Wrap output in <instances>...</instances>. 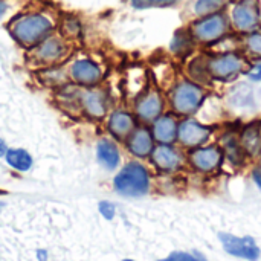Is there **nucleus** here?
Here are the masks:
<instances>
[{
	"instance_id": "obj_24",
	"label": "nucleus",
	"mask_w": 261,
	"mask_h": 261,
	"mask_svg": "<svg viewBox=\"0 0 261 261\" xmlns=\"http://www.w3.org/2000/svg\"><path fill=\"white\" fill-rule=\"evenodd\" d=\"M3 159L6 165L17 173H28L34 167L32 154L23 147H9Z\"/></svg>"
},
{
	"instance_id": "obj_21",
	"label": "nucleus",
	"mask_w": 261,
	"mask_h": 261,
	"mask_svg": "<svg viewBox=\"0 0 261 261\" xmlns=\"http://www.w3.org/2000/svg\"><path fill=\"white\" fill-rule=\"evenodd\" d=\"M80 93H81V87L72 83H67L66 86L54 92V98L61 110L67 113H81L80 112Z\"/></svg>"
},
{
	"instance_id": "obj_37",
	"label": "nucleus",
	"mask_w": 261,
	"mask_h": 261,
	"mask_svg": "<svg viewBox=\"0 0 261 261\" xmlns=\"http://www.w3.org/2000/svg\"><path fill=\"white\" fill-rule=\"evenodd\" d=\"M3 206H5V203H3V202H0V211H2V208H3Z\"/></svg>"
},
{
	"instance_id": "obj_11",
	"label": "nucleus",
	"mask_w": 261,
	"mask_h": 261,
	"mask_svg": "<svg viewBox=\"0 0 261 261\" xmlns=\"http://www.w3.org/2000/svg\"><path fill=\"white\" fill-rule=\"evenodd\" d=\"M214 133V127L206 125L197 121L193 116L180 118L177 127V141L176 144L182 150H193L202 145H206Z\"/></svg>"
},
{
	"instance_id": "obj_2",
	"label": "nucleus",
	"mask_w": 261,
	"mask_h": 261,
	"mask_svg": "<svg viewBox=\"0 0 261 261\" xmlns=\"http://www.w3.org/2000/svg\"><path fill=\"white\" fill-rule=\"evenodd\" d=\"M208 98L203 84L190 78H182L171 84L167 93V107L179 118L194 116Z\"/></svg>"
},
{
	"instance_id": "obj_12",
	"label": "nucleus",
	"mask_w": 261,
	"mask_h": 261,
	"mask_svg": "<svg viewBox=\"0 0 261 261\" xmlns=\"http://www.w3.org/2000/svg\"><path fill=\"white\" fill-rule=\"evenodd\" d=\"M102 122H104V130H106L107 136L113 138L115 141H118L121 144L139 125V121L135 116L133 110L128 107H124V106L112 107Z\"/></svg>"
},
{
	"instance_id": "obj_8",
	"label": "nucleus",
	"mask_w": 261,
	"mask_h": 261,
	"mask_svg": "<svg viewBox=\"0 0 261 261\" xmlns=\"http://www.w3.org/2000/svg\"><path fill=\"white\" fill-rule=\"evenodd\" d=\"M112 93L101 84L96 87L81 89L80 93V112L84 118L93 122H101L106 119L112 109Z\"/></svg>"
},
{
	"instance_id": "obj_25",
	"label": "nucleus",
	"mask_w": 261,
	"mask_h": 261,
	"mask_svg": "<svg viewBox=\"0 0 261 261\" xmlns=\"http://www.w3.org/2000/svg\"><path fill=\"white\" fill-rule=\"evenodd\" d=\"M242 47H243L245 57L261 60V28L249 32V34H245Z\"/></svg>"
},
{
	"instance_id": "obj_33",
	"label": "nucleus",
	"mask_w": 261,
	"mask_h": 261,
	"mask_svg": "<svg viewBox=\"0 0 261 261\" xmlns=\"http://www.w3.org/2000/svg\"><path fill=\"white\" fill-rule=\"evenodd\" d=\"M35 257H37V261H50L49 260V252L46 249H37Z\"/></svg>"
},
{
	"instance_id": "obj_22",
	"label": "nucleus",
	"mask_w": 261,
	"mask_h": 261,
	"mask_svg": "<svg viewBox=\"0 0 261 261\" xmlns=\"http://www.w3.org/2000/svg\"><path fill=\"white\" fill-rule=\"evenodd\" d=\"M57 32L75 44L84 35V24L80 17H76L73 14H66V15L58 17Z\"/></svg>"
},
{
	"instance_id": "obj_18",
	"label": "nucleus",
	"mask_w": 261,
	"mask_h": 261,
	"mask_svg": "<svg viewBox=\"0 0 261 261\" xmlns=\"http://www.w3.org/2000/svg\"><path fill=\"white\" fill-rule=\"evenodd\" d=\"M179 119L180 118L173 112H165L150 124V130L156 144H176Z\"/></svg>"
},
{
	"instance_id": "obj_5",
	"label": "nucleus",
	"mask_w": 261,
	"mask_h": 261,
	"mask_svg": "<svg viewBox=\"0 0 261 261\" xmlns=\"http://www.w3.org/2000/svg\"><path fill=\"white\" fill-rule=\"evenodd\" d=\"M248 69V58L237 50H226L206 57V72L210 81L231 83L246 73Z\"/></svg>"
},
{
	"instance_id": "obj_35",
	"label": "nucleus",
	"mask_w": 261,
	"mask_h": 261,
	"mask_svg": "<svg viewBox=\"0 0 261 261\" xmlns=\"http://www.w3.org/2000/svg\"><path fill=\"white\" fill-rule=\"evenodd\" d=\"M8 148H9V145L6 144V141H5L3 138H0V159H3V158H5V154H6Z\"/></svg>"
},
{
	"instance_id": "obj_9",
	"label": "nucleus",
	"mask_w": 261,
	"mask_h": 261,
	"mask_svg": "<svg viewBox=\"0 0 261 261\" xmlns=\"http://www.w3.org/2000/svg\"><path fill=\"white\" fill-rule=\"evenodd\" d=\"M132 110L139 124L150 125L156 118L167 112V96L164 95L162 89L156 86H148L133 99Z\"/></svg>"
},
{
	"instance_id": "obj_28",
	"label": "nucleus",
	"mask_w": 261,
	"mask_h": 261,
	"mask_svg": "<svg viewBox=\"0 0 261 261\" xmlns=\"http://www.w3.org/2000/svg\"><path fill=\"white\" fill-rule=\"evenodd\" d=\"M179 0H130L132 8L135 9H150V8H170L174 6Z\"/></svg>"
},
{
	"instance_id": "obj_1",
	"label": "nucleus",
	"mask_w": 261,
	"mask_h": 261,
	"mask_svg": "<svg viewBox=\"0 0 261 261\" xmlns=\"http://www.w3.org/2000/svg\"><path fill=\"white\" fill-rule=\"evenodd\" d=\"M58 15L49 8H31L12 15L6 24L9 37L21 49L29 50L57 32Z\"/></svg>"
},
{
	"instance_id": "obj_17",
	"label": "nucleus",
	"mask_w": 261,
	"mask_h": 261,
	"mask_svg": "<svg viewBox=\"0 0 261 261\" xmlns=\"http://www.w3.org/2000/svg\"><path fill=\"white\" fill-rule=\"evenodd\" d=\"M95 156L98 164L107 170V171H115L121 167L122 164V151H121V142L115 141L110 136H101L96 141L95 145Z\"/></svg>"
},
{
	"instance_id": "obj_34",
	"label": "nucleus",
	"mask_w": 261,
	"mask_h": 261,
	"mask_svg": "<svg viewBox=\"0 0 261 261\" xmlns=\"http://www.w3.org/2000/svg\"><path fill=\"white\" fill-rule=\"evenodd\" d=\"M252 179H254V182L257 184V187L261 190V170L258 167L252 170Z\"/></svg>"
},
{
	"instance_id": "obj_7",
	"label": "nucleus",
	"mask_w": 261,
	"mask_h": 261,
	"mask_svg": "<svg viewBox=\"0 0 261 261\" xmlns=\"http://www.w3.org/2000/svg\"><path fill=\"white\" fill-rule=\"evenodd\" d=\"M66 69L69 81L81 89L104 84L106 69L96 58L90 55H72L66 63Z\"/></svg>"
},
{
	"instance_id": "obj_10",
	"label": "nucleus",
	"mask_w": 261,
	"mask_h": 261,
	"mask_svg": "<svg viewBox=\"0 0 261 261\" xmlns=\"http://www.w3.org/2000/svg\"><path fill=\"white\" fill-rule=\"evenodd\" d=\"M231 28L239 34H249L261 26V11L255 0H236L229 9Z\"/></svg>"
},
{
	"instance_id": "obj_3",
	"label": "nucleus",
	"mask_w": 261,
	"mask_h": 261,
	"mask_svg": "<svg viewBox=\"0 0 261 261\" xmlns=\"http://www.w3.org/2000/svg\"><path fill=\"white\" fill-rule=\"evenodd\" d=\"M73 55V43L58 32L49 35L41 43L26 50V61L34 70L66 64Z\"/></svg>"
},
{
	"instance_id": "obj_36",
	"label": "nucleus",
	"mask_w": 261,
	"mask_h": 261,
	"mask_svg": "<svg viewBox=\"0 0 261 261\" xmlns=\"http://www.w3.org/2000/svg\"><path fill=\"white\" fill-rule=\"evenodd\" d=\"M258 168H260V170H261V154H260V156H258Z\"/></svg>"
},
{
	"instance_id": "obj_13",
	"label": "nucleus",
	"mask_w": 261,
	"mask_h": 261,
	"mask_svg": "<svg viewBox=\"0 0 261 261\" xmlns=\"http://www.w3.org/2000/svg\"><path fill=\"white\" fill-rule=\"evenodd\" d=\"M148 161L156 171L173 174L182 170V167L185 165L187 153L177 144H156Z\"/></svg>"
},
{
	"instance_id": "obj_16",
	"label": "nucleus",
	"mask_w": 261,
	"mask_h": 261,
	"mask_svg": "<svg viewBox=\"0 0 261 261\" xmlns=\"http://www.w3.org/2000/svg\"><path fill=\"white\" fill-rule=\"evenodd\" d=\"M219 240H220L223 249L232 257L248 261H257L260 258V248H258L257 242L249 236L237 237L229 232H219Z\"/></svg>"
},
{
	"instance_id": "obj_29",
	"label": "nucleus",
	"mask_w": 261,
	"mask_h": 261,
	"mask_svg": "<svg viewBox=\"0 0 261 261\" xmlns=\"http://www.w3.org/2000/svg\"><path fill=\"white\" fill-rule=\"evenodd\" d=\"M158 261H208L202 254L199 252H182V251H176L171 252L167 258Z\"/></svg>"
},
{
	"instance_id": "obj_4",
	"label": "nucleus",
	"mask_w": 261,
	"mask_h": 261,
	"mask_svg": "<svg viewBox=\"0 0 261 261\" xmlns=\"http://www.w3.org/2000/svg\"><path fill=\"white\" fill-rule=\"evenodd\" d=\"M113 190L124 197H144L151 190V173L148 167L138 159H132L118 168L113 177Z\"/></svg>"
},
{
	"instance_id": "obj_27",
	"label": "nucleus",
	"mask_w": 261,
	"mask_h": 261,
	"mask_svg": "<svg viewBox=\"0 0 261 261\" xmlns=\"http://www.w3.org/2000/svg\"><path fill=\"white\" fill-rule=\"evenodd\" d=\"M226 5H228V0H196V3H194V14L197 17L210 15V14L223 11V8Z\"/></svg>"
},
{
	"instance_id": "obj_23",
	"label": "nucleus",
	"mask_w": 261,
	"mask_h": 261,
	"mask_svg": "<svg viewBox=\"0 0 261 261\" xmlns=\"http://www.w3.org/2000/svg\"><path fill=\"white\" fill-rule=\"evenodd\" d=\"M170 52L177 57V58H187L190 57L193 52H194V47H196V41L190 32L188 28H182V29H177L170 41Z\"/></svg>"
},
{
	"instance_id": "obj_26",
	"label": "nucleus",
	"mask_w": 261,
	"mask_h": 261,
	"mask_svg": "<svg viewBox=\"0 0 261 261\" xmlns=\"http://www.w3.org/2000/svg\"><path fill=\"white\" fill-rule=\"evenodd\" d=\"M220 147H222L225 156H226L231 162H234V164L243 162L245 153H243V150H242V147H240L239 136H236V135H228V136L223 139V142H222Z\"/></svg>"
},
{
	"instance_id": "obj_15",
	"label": "nucleus",
	"mask_w": 261,
	"mask_h": 261,
	"mask_svg": "<svg viewBox=\"0 0 261 261\" xmlns=\"http://www.w3.org/2000/svg\"><path fill=\"white\" fill-rule=\"evenodd\" d=\"M125 151L138 161H147L156 147V141L151 135L150 125L139 124L132 135L122 142Z\"/></svg>"
},
{
	"instance_id": "obj_14",
	"label": "nucleus",
	"mask_w": 261,
	"mask_h": 261,
	"mask_svg": "<svg viewBox=\"0 0 261 261\" xmlns=\"http://www.w3.org/2000/svg\"><path fill=\"white\" fill-rule=\"evenodd\" d=\"M225 153L219 144H206L187 151V162L199 173H214L223 164Z\"/></svg>"
},
{
	"instance_id": "obj_31",
	"label": "nucleus",
	"mask_w": 261,
	"mask_h": 261,
	"mask_svg": "<svg viewBox=\"0 0 261 261\" xmlns=\"http://www.w3.org/2000/svg\"><path fill=\"white\" fill-rule=\"evenodd\" d=\"M245 75H248V78L251 81H261V61L255 63L252 67H249Z\"/></svg>"
},
{
	"instance_id": "obj_20",
	"label": "nucleus",
	"mask_w": 261,
	"mask_h": 261,
	"mask_svg": "<svg viewBox=\"0 0 261 261\" xmlns=\"http://www.w3.org/2000/svg\"><path fill=\"white\" fill-rule=\"evenodd\" d=\"M35 73H37V80L40 81V84L43 87L52 90V92H55L57 89H60V87L66 86L67 83H70L66 64L40 69V70H35Z\"/></svg>"
},
{
	"instance_id": "obj_30",
	"label": "nucleus",
	"mask_w": 261,
	"mask_h": 261,
	"mask_svg": "<svg viewBox=\"0 0 261 261\" xmlns=\"http://www.w3.org/2000/svg\"><path fill=\"white\" fill-rule=\"evenodd\" d=\"M98 213L101 214V217L107 222H112L116 216V206L113 202L110 200H101L98 203Z\"/></svg>"
},
{
	"instance_id": "obj_38",
	"label": "nucleus",
	"mask_w": 261,
	"mask_h": 261,
	"mask_svg": "<svg viewBox=\"0 0 261 261\" xmlns=\"http://www.w3.org/2000/svg\"><path fill=\"white\" fill-rule=\"evenodd\" d=\"M122 261H135V260H132V258H125V260H122Z\"/></svg>"
},
{
	"instance_id": "obj_19",
	"label": "nucleus",
	"mask_w": 261,
	"mask_h": 261,
	"mask_svg": "<svg viewBox=\"0 0 261 261\" xmlns=\"http://www.w3.org/2000/svg\"><path fill=\"white\" fill-rule=\"evenodd\" d=\"M237 136L245 156L258 159L261 154V124L252 122L245 125Z\"/></svg>"
},
{
	"instance_id": "obj_32",
	"label": "nucleus",
	"mask_w": 261,
	"mask_h": 261,
	"mask_svg": "<svg viewBox=\"0 0 261 261\" xmlns=\"http://www.w3.org/2000/svg\"><path fill=\"white\" fill-rule=\"evenodd\" d=\"M11 9V2L9 0H0V18L5 17Z\"/></svg>"
},
{
	"instance_id": "obj_6",
	"label": "nucleus",
	"mask_w": 261,
	"mask_h": 261,
	"mask_svg": "<svg viewBox=\"0 0 261 261\" xmlns=\"http://www.w3.org/2000/svg\"><path fill=\"white\" fill-rule=\"evenodd\" d=\"M196 44L200 46H213L225 40L231 32L229 17L225 11L214 12L210 15L197 17L188 26Z\"/></svg>"
}]
</instances>
